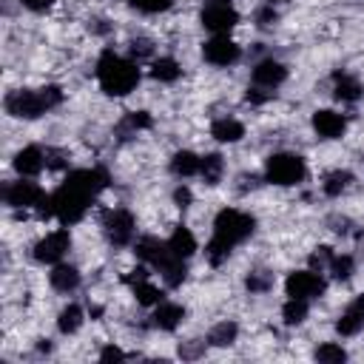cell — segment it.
<instances>
[{"mask_svg": "<svg viewBox=\"0 0 364 364\" xmlns=\"http://www.w3.org/2000/svg\"><path fill=\"white\" fill-rule=\"evenodd\" d=\"M253 230H256V219L250 213L236 210V208H222L216 213V219H213V236L205 245L208 262L213 267L222 264L236 245H242L247 236H253Z\"/></svg>", "mask_w": 364, "mask_h": 364, "instance_id": "cell-1", "label": "cell"}, {"mask_svg": "<svg viewBox=\"0 0 364 364\" xmlns=\"http://www.w3.org/2000/svg\"><path fill=\"white\" fill-rule=\"evenodd\" d=\"M97 82L108 97H125L139 85V68L134 60H125L105 48L97 60Z\"/></svg>", "mask_w": 364, "mask_h": 364, "instance_id": "cell-2", "label": "cell"}, {"mask_svg": "<svg viewBox=\"0 0 364 364\" xmlns=\"http://www.w3.org/2000/svg\"><path fill=\"white\" fill-rule=\"evenodd\" d=\"M63 102V88L60 85H43V88H17L11 94H6L3 105L6 114H11L14 119H37L46 111L57 108Z\"/></svg>", "mask_w": 364, "mask_h": 364, "instance_id": "cell-3", "label": "cell"}, {"mask_svg": "<svg viewBox=\"0 0 364 364\" xmlns=\"http://www.w3.org/2000/svg\"><path fill=\"white\" fill-rule=\"evenodd\" d=\"M304 176H307V165L299 154L282 151V154H270L267 162H264V179L273 182V185L290 188V185L304 182Z\"/></svg>", "mask_w": 364, "mask_h": 364, "instance_id": "cell-4", "label": "cell"}, {"mask_svg": "<svg viewBox=\"0 0 364 364\" xmlns=\"http://www.w3.org/2000/svg\"><path fill=\"white\" fill-rule=\"evenodd\" d=\"M199 20L210 34H228L230 28H236L239 11L233 9V0H205Z\"/></svg>", "mask_w": 364, "mask_h": 364, "instance_id": "cell-5", "label": "cell"}, {"mask_svg": "<svg viewBox=\"0 0 364 364\" xmlns=\"http://www.w3.org/2000/svg\"><path fill=\"white\" fill-rule=\"evenodd\" d=\"M324 290H327V282L321 279V273L318 270H293V273H287V279H284V293L290 296V299H318V296H324Z\"/></svg>", "mask_w": 364, "mask_h": 364, "instance_id": "cell-6", "label": "cell"}, {"mask_svg": "<svg viewBox=\"0 0 364 364\" xmlns=\"http://www.w3.org/2000/svg\"><path fill=\"white\" fill-rule=\"evenodd\" d=\"M43 196H46V191L37 182H31L28 176H20L17 182L3 185V202L9 208H37L43 202Z\"/></svg>", "mask_w": 364, "mask_h": 364, "instance_id": "cell-7", "label": "cell"}, {"mask_svg": "<svg viewBox=\"0 0 364 364\" xmlns=\"http://www.w3.org/2000/svg\"><path fill=\"white\" fill-rule=\"evenodd\" d=\"M102 230H105V239L111 245H128L136 233V219L128 208H114L105 213L102 219Z\"/></svg>", "mask_w": 364, "mask_h": 364, "instance_id": "cell-8", "label": "cell"}, {"mask_svg": "<svg viewBox=\"0 0 364 364\" xmlns=\"http://www.w3.org/2000/svg\"><path fill=\"white\" fill-rule=\"evenodd\" d=\"M68 250H71V233L65 228H57L34 245V259L43 264H57V262H63V256Z\"/></svg>", "mask_w": 364, "mask_h": 364, "instance_id": "cell-9", "label": "cell"}, {"mask_svg": "<svg viewBox=\"0 0 364 364\" xmlns=\"http://www.w3.org/2000/svg\"><path fill=\"white\" fill-rule=\"evenodd\" d=\"M65 185L88 193V196H97L102 193L108 185H111V173L102 168V165H94V168H77L65 176Z\"/></svg>", "mask_w": 364, "mask_h": 364, "instance_id": "cell-10", "label": "cell"}, {"mask_svg": "<svg viewBox=\"0 0 364 364\" xmlns=\"http://www.w3.org/2000/svg\"><path fill=\"white\" fill-rule=\"evenodd\" d=\"M202 57H205V63H210V65L228 68V65H233V63L242 57V48H239L228 34H213V37L202 46Z\"/></svg>", "mask_w": 364, "mask_h": 364, "instance_id": "cell-11", "label": "cell"}, {"mask_svg": "<svg viewBox=\"0 0 364 364\" xmlns=\"http://www.w3.org/2000/svg\"><path fill=\"white\" fill-rule=\"evenodd\" d=\"M134 253H136V259H139L142 264L156 267V270H162V267L173 259L168 242H162V239H156V236H142V239H136Z\"/></svg>", "mask_w": 364, "mask_h": 364, "instance_id": "cell-12", "label": "cell"}, {"mask_svg": "<svg viewBox=\"0 0 364 364\" xmlns=\"http://www.w3.org/2000/svg\"><path fill=\"white\" fill-rule=\"evenodd\" d=\"M310 122H313V131H316L321 139H338V136L347 131L344 114H338V111H333V108H318Z\"/></svg>", "mask_w": 364, "mask_h": 364, "instance_id": "cell-13", "label": "cell"}, {"mask_svg": "<svg viewBox=\"0 0 364 364\" xmlns=\"http://www.w3.org/2000/svg\"><path fill=\"white\" fill-rule=\"evenodd\" d=\"M287 80V65L267 57V60H259L253 65V85H262V88H279L282 82Z\"/></svg>", "mask_w": 364, "mask_h": 364, "instance_id": "cell-14", "label": "cell"}, {"mask_svg": "<svg viewBox=\"0 0 364 364\" xmlns=\"http://www.w3.org/2000/svg\"><path fill=\"white\" fill-rule=\"evenodd\" d=\"M11 165H14V171L20 173V176H37L43 168H46V151L43 148H37V145H26V148H20L17 154H14V159H11Z\"/></svg>", "mask_w": 364, "mask_h": 364, "instance_id": "cell-15", "label": "cell"}, {"mask_svg": "<svg viewBox=\"0 0 364 364\" xmlns=\"http://www.w3.org/2000/svg\"><path fill=\"white\" fill-rule=\"evenodd\" d=\"M361 327H364V293L355 296V299L347 304V310L338 316L336 333H338V336H355Z\"/></svg>", "mask_w": 364, "mask_h": 364, "instance_id": "cell-16", "label": "cell"}, {"mask_svg": "<svg viewBox=\"0 0 364 364\" xmlns=\"http://www.w3.org/2000/svg\"><path fill=\"white\" fill-rule=\"evenodd\" d=\"M182 318H185V307L176 304V301H159V304L154 307V313H151L154 327H159V330H165V333L176 330V327L182 324Z\"/></svg>", "mask_w": 364, "mask_h": 364, "instance_id": "cell-17", "label": "cell"}, {"mask_svg": "<svg viewBox=\"0 0 364 364\" xmlns=\"http://www.w3.org/2000/svg\"><path fill=\"white\" fill-rule=\"evenodd\" d=\"M333 94H336V100H341V102H358L361 94H364V88H361V82H358L353 74L336 71V74H333Z\"/></svg>", "mask_w": 364, "mask_h": 364, "instance_id": "cell-18", "label": "cell"}, {"mask_svg": "<svg viewBox=\"0 0 364 364\" xmlns=\"http://www.w3.org/2000/svg\"><path fill=\"white\" fill-rule=\"evenodd\" d=\"M48 282H51L54 290H60V293H71V290L80 287V270H77L74 264H63V262H57L54 270L48 273Z\"/></svg>", "mask_w": 364, "mask_h": 364, "instance_id": "cell-19", "label": "cell"}, {"mask_svg": "<svg viewBox=\"0 0 364 364\" xmlns=\"http://www.w3.org/2000/svg\"><path fill=\"white\" fill-rule=\"evenodd\" d=\"M168 247H171L173 256H179V259H191V256L196 253V236L191 233V228L179 225V228H173V233L168 236Z\"/></svg>", "mask_w": 364, "mask_h": 364, "instance_id": "cell-20", "label": "cell"}, {"mask_svg": "<svg viewBox=\"0 0 364 364\" xmlns=\"http://www.w3.org/2000/svg\"><path fill=\"white\" fill-rule=\"evenodd\" d=\"M210 136L216 142H239L245 136V125L239 119H233V117H222V119H213Z\"/></svg>", "mask_w": 364, "mask_h": 364, "instance_id": "cell-21", "label": "cell"}, {"mask_svg": "<svg viewBox=\"0 0 364 364\" xmlns=\"http://www.w3.org/2000/svg\"><path fill=\"white\" fill-rule=\"evenodd\" d=\"M199 165H202V156H196L193 151H176L171 156V173L179 176V179L196 176L199 173Z\"/></svg>", "mask_w": 364, "mask_h": 364, "instance_id": "cell-22", "label": "cell"}, {"mask_svg": "<svg viewBox=\"0 0 364 364\" xmlns=\"http://www.w3.org/2000/svg\"><path fill=\"white\" fill-rule=\"evenodd\" d=\"M182 74V65L173 60V57H159L151 63V77L156 82H176Z\"/></svg>", "mask_w": 364, "mask_h": 364, "instance_id": "cell-23", "label": "cell"}, {"mask_svg": "<svg viewBox=\"0 0 364 364\" xmlns=\"http://www.w3.org/2000/svg\"><path fill=\"white\" fill-rule=\"evenodd\" d=\"M222 173H225L222 154H205L202 156V165H199V176L205 179V185H219L222 182Z\"/></svg>", "mask_w": 364, "mask_h": 364, "instance_id": "cell-24", "label": "cell"}, {"mask_svg": "<svg viewBox=\"0 0 364 364\" xmlns=\"http://www.w3.org/2000/svg\"><path fill=\"white\" fill-rule=\"evenodd\" d=\"M236 336H239L236 321H219V324L210 327V333H208V344H210V347H230V344L236 341Z\"/></svg>", "mask_w": 364, "mask_h": 364, "instance_id": "cell-25", "label": "cell"}, {"mask_svg": "<svg viewBox=\"0 0 364 364\" xmlns=\"http://www.w3.org/2000/svg\"><path fill=\"white\" fill-rule=\"evenodd\" d=\"M307 313H310V301H307V299H290V296H287V301L282 304V318H284V324H290V327L301 324V321L307 318Z\"/></svg>", "mask_w": 364, "mask_h": 364, "instance_id": "cell-26", "label": "cell"}, {"mask_svg": "<svg viewBox=\"0 0 364 364\" xmlns=\"http://www.w3.org/2000/svg\"><path fill=\"white\" fill-rule=\"evenodd\" d=\"M80 327H82V307H80V304L63 307L60 316H57V330H60L63 336H71V333H77Z\"/></svg>", "mask_w": 364, "mask_h": 364, "instance_id": "cell-27", "label": "cell"}, {"mask_svg": "<svg viewBox=\"0 0 364 364\" xmlns=\"http://www.w3.org/2000/svg\"><path fill=\"white\" fill-rule=\"evenodd\" d=\"M350 182H353V173L350 171H330L327 176H324V182H321V191L327 193V196H341L347 188H350Z\"/></svg>", "mask_w": 364, "mask_h": 364, "instance_id": "cell-28", "label": "cell"}, {"mask_svg": "<svg viewBox=\"0 0 364 364\" xmlns=\"http://www.w3.org/2000/svg\"><path fill=\"white\" fill-rule=\"evenodd\" d=\"M131 287H134V299H136V304H142V307H156V304L162 301V290H159L156 284H151L148 279L134 282Z\"/></svg>", "mask_w": 364, "mask_h": 364, "instance_id": "cell-29", "label": "cell"}, {"mask_svg": "<svg viewBox=\"0 0 364 364\" xmlns=\"http://www.w3.org/2000/svg\"><path fill=\"white\" fill-rule=\"evenodd\" d=\"M151 125H154V119H151L148 111H128L117 131L119 134H136V131H148Z\"/></svg>", "mask_w": 364, "mask_h": 364, "instance_id": "cell-30", "label": "cell"}, {"mask_svg": "<svg viewBox=\"0 0 364 364\" xmlns=\"http://www.w3.org/2000/svg\"><path fill=\"white\" fill-rule=\"evenodd\" d=\"M162 279H165V284L168 287H179L185 279H188V267H185V259H179V256H173L162 270Z\"/></svg>", "mask_w": 364, "mask_h": 364, "instance_id": "cell-31", "label": "cell"}, {"mask_svg": "<svg viewBox=\"0 0 364 364\" xmlns=\"http://www.w3.org/2000/svg\"><path fill=\"white\" fill-rule=\"evenodd\" d=\"M313 358L321 361V364H341V361H347V350L341 344H336V341H327V344L316 347Z\"/></svg>", "mask_w": 364, "mask_h": 364, "instance_id": "cell-32", "label": "cell"}, {"mask_svg": "<svg viewBox=\"0 0 364 364\" xmlns=\"http://www.w3.org/2000/svg\"><path fill=\"white\" fill-rule=\"evenodd\" d=\"M353 270H355V259H353L350 253H341V256H333L327 273H330L336 282H347V279L353 276Z\"/></svg>", "mask_w": 364, "mask_h": 364, "instance_id": "cell-33", "label": "cell"}, {"mask_svg": "<svg viewBox=\"0 0 364 364\" xmlns=\"http://www.w3.org/2000/svg\"><path fill=\"white\" fill-rule=\"evenodd\" d=\"M270 284H273V276L267 270H250L245 279V287L250 293H264V290H270Z\"/></svg>", "mask_w": 364, "mask_h": 364, "instance_id": "cell-34", "label": "cell"}, {"mask_svg": "<svg viewBox=\"0 0 364 364\" xmlns=\"http://www.w3.org/2000/svg\"><path fill=\"white\" fill-rule=\"evenodd\" d=\"M333 247H327V245H318L313 253H310V267L313 270H318V273H324V270H330V262H333Z\"/></svg>", "mask_w": 364, "mask_h": 364, "instance_id": "cell-35", "label": "cell"}, {"mask_svg": "<svg viewBox=\"0 0 364 364\" xmlns=\"http://www.w3.org/2000/svg\"><path fill=\"white\" fill-rule=\"evenodd\" d=\"M128 3L145 14H159V11H168L173 6V0H128Z\"/></svg>", "mask_w": 364, "mask_h": 364, "instance_id": "cell-36", "label": "cell"}, {"mask_svg": "<svg viewBox=\"0 0 364 364\" xmlns=\"http://www.w3.org/2000/svg\"><path fill=\"white\" fill-rule=\"evenodd\" d=\"M128 51H131V60H134V63H139V60H145V57H151V54H154V43H151V40H145V37H136V40H131V43H128Z\"/></svg>", "mask_w": 364, "mask_h": 364, "instance_id": "cell-37", "label": "cell"}, {"mask_svg": "<svg viewBox=\"0 0 364 364\" xmlns=\"http://www.w3.org/2000/svg\"><path fill=\"white\" fill-rule=\"evenodd\" d=\"M68 165V154L65 151H57V148H46V168H54V171H60V168H65Z\"/></svg>", "mask_w": 364, "mask_h": 364, "instance_id": "cell-38", "label": "cell"}, {"mask_svg": "<svg viewBox=\"0 0 364 364\" xmlns=\"http://www.w3.org/2000/svg\"><path fill=\"white\" fill-rule=\"evenodd\" d=\"M279 20V14H276V9L270 6V3H264L259 11H256V26L259 28H267V26H273Z\"/></svg>", "mask_w": 364, "mask_h": 364, "instance_id": "cell-39", "label": "cell"}, {"mask_svg": "<svg viewBox=\"0 0 364 364\" xmlns=\"http://www.w3.org/2000/svg\"><path fill=\"white\" fill-rule=\"evenodd\" d=\"M173 202H176V208H191V202H193V193H191V188L188 185H179L176 191H173Z\"/></svg>", "mask_w": 364, "mask_h": 364, "instance_id": "cell-40", "label": "cell"}, {"mask_svg": "<svg viewBox=\"0 0 364 364\" xmlns=\"http://www.w3.org/2000/svg\"><path fill=\"white\" fill-rule=\"evenodd\" d=\"M202 353H205V341H188V344L179 347V355L182 358H199Z\"/></svg>", "mask_w": 364, "mask_h": 364, "instance_id": "cell-41", "label": "cell"}, {"mask_svg": "<svg viewBox=\"0 0 364 364\" xmlns=\"http://www.w3.org/2000/svg\"><path fill=\"white\" fill-rule=\"evenodd\" d=\"M247 102H253V105H262V102H267L270 97H273V91H262V85H253V88H247Z\"/></svg>", "mask_w": 364, "mask_h": 364, "instance_id": "cell-42", "label": "cell"}, {"mask_svg": "<svg viewBox=\"0 0 364 364\" xmlns=\"http://www.w3.org/2000/svg\"><path fill=\"white\" fill-rule=\"evenodd\" d=\"M100 358H102V361H125L128 355H125V353H122L119 347L108 344V347H102V350H100Z\"/></svg>", "mask_w": 364, "mask_h": 364, "instance_id": "cell-43", "label": "cell"}, {"mask_svg": "<svg viewBox=\"0 0 364 364\" xmlns=\"http://www.w3.org/2000/svg\"><path fill=\"white\" fill-rule=\"evenodd\" d=\"M20 3H23L28 11H37V14H40V11L51 9V3H54V0H20Z\"/></svg>", "mask_w": 364, "mask_h": 364, "instance_id": "cell-44", "label": "cell"}, {"mask_svg": "<svg viewBox=\"0 0 364 364\" xmlns=\"http://www.w3.org/2000/svg\"><path fill=\"white\" fill-rule=\"evenodd\" d=\"M267 3H270V6H276V3H284V0H267Z\"/></svg>", "mask_w": 364, "mask_h": 364, "instance_id": "cell-45", "label": "cell"}]
</instances>
